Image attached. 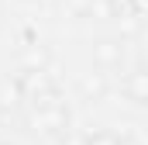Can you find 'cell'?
<instances>
[{
	"label": "cell",
	"mask_w": 148,
	"mask_h": 145,
	"mask_svg": "<svg viewBox=\"0 0 148 145\" xmlns=\"http://www.w3.org/2000/svg\"><path fill=\"white\" fill-rule=\"evenodd\" d=\"M121 145H131V142H121Z\"/></svg>",
	"instance_id": "obj_8"
},
{
	"label": "cell",
	"mask_w": 148,
	"mask_h": 145,
	"mask_svg": "<svg viewBox=\"0 0 148 145\" xmlns=\"http://www.w3.org/2000/svg\"><path fill=\"white\" fill-rule=\"evenodd\" d=\"M83 93H86V97H100V93H103V79H100V72L83 79Z\"/></svg>",
	"instance_id": "obj_4"
},
{
	"label": "cell",
	"mask_w": 148,
	"mask_h": 145,
	"mask_svg": "<svg viewBox=\"0 0 148 145\" xmlns=\"http://www.w3.org/2000/svg\"><path fill=\"white\" fill-rule=\"evenodd\" d=\"M124 97L131 104H148V69H134L124 79Z\"/></svg>",
	"instance_id": "obj_2"
},
{
	"label": "cell",
	"mask_w": 148,
	"mask_h": 145,
	"mask_svg": "<svg viewBox=\"0 0 148 145\" xmlns=\"http://www.w3.org/2000/svg\"><path fill=\"white\" fill-rule=\"evenodd\" d=\"M110 14H131L134 10V0H107Z\"/></svg>",
	"instance_id": "obj_6"
},
{
	"label": "cell",
	"mask_w": 148,
	"mask_h": 145,
	"mask_svg": "<svg viewBox=\"0 0 148 145\" xmlns=\"http://www.w3.org/2000/svg\"><path fill=\"white\" fill-rule=\"evenodd\" d=\"M93 59H97L100 66H117V62H121V45H114V41H100V45L93 48Z\"/></svg>",
	"instance_id": "obj_3"
},
{
	"label": "cell",
	"mask_w": 148,
	"mask_h": 145,
	"mask_svg": "<svg viewBox=\"0 0 148 145\" xmlns=\"http://www.w3.org/2000/svg\"><path fill=\"white\" fill-rule=\"evenodd\" d=\"M0 145H14V142H0Z\"/></svg>",
	"instance_id": "obj_7"
},
{
	"label": "cell",
	"mask_w": 148,
	"mask_h": 145,
	"mask_svg": "<svg viewBox=\"0 0 148 145\" xmlns=\"http://www.w3.org/2000/svg\"><path fill=\"white\" fill-rule=\"evenodd\" d=\"M35 124H41V131H62V128L69 124V110H66V104H59L55 97L45 100V104H38Z\"/></svg>",
	"instance_id": "obj_1"
},
{
	"label": "cell",
	"mask_w": 148,
	"mask_h": 145,
	"mask_svg": "<svg viewBox=\"0 0 148 145\" xmlns=\"http://www.w3.org/2000/svg\"><path fill=\"white\" fill-rule=\"evenodd\" d=\"M86 145H121V138H117L114 131H93V135L86 138Z\"/></svg>",
	"instance_id": "obj_5"
}]
</instances>
